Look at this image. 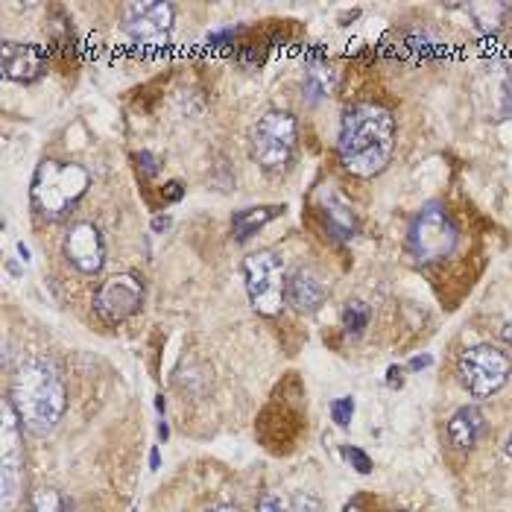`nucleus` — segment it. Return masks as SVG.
<instances>
[{
	"mask_svg": "<svg viewBox=\"0 0 512 512\" xmlns=\"http://www.w3.org/2000/svg\"><path fill=\"white\" fill-rule=\"evenodd\" d=\"M293 512H325V504L311 492H296L293 495Z\"/></svg>",
	"mask_w": 512,
	"mask_h": 512,
	"instance_id": "obj_21",
	"label": "nucleus"
},
{
	"mask_svg": "<svg viewBox=\"0 0 512 512\" xmlns=\"http://www.w3.org/2000/svg\"><path fill=\"white\" fill-rule=\"evenodd\" d=\"M504 451H507V457H512V434L507 436V445H504Z\"/></svg>",
	"mask_w": 512,
	"mask_h": 512,
	"instance_id": "obj_32",
	"label": "nucleus"
},
{
	"mask_svg": "<svg viewBox=\"0 0 512 512\" xmlns=\"http://www.w3.org/2000/svg\"><path fill=\"white\" fill-rule=\"evenodd\" d=\"M474 15V24L483 30V33H498L501 27H504V21H507V15H510V3H472L469 6Z\"/></svg>",
	"mask_w": 512,
	"mask_h": 512,
	"instance_id": "obj_16",
	"label": "nucleus"
},
{
	"mask_svg": "<svg viewBox=\"0 0 512 512\" xmlns=\"http://www.w3.org/2000/svg\"><path fill=\"white\" fill-rule=\"evenodd\" d=\"M6 398L18 410L24 428L36 436L50 434L68 410L65 381L59 369L44 357H30L27 363L18 366Z\"/></svg>",
	"mask_w": 512,
	"mask_h": 512,
	"instance_id": "obj_2",
	"label": "nucleus"
},
{
	"mask_svg": "<svg viewBox=\"0 0 512 512\" xmlns=\"http://www.w3.org/2000/svg\"><path fill=\"white\" fill-rule=\"evenodd\" d=\"M299 144V120L290 112L270 109L252 129V158L267 173H281L290 167Z\"/></svg>",
	"mask_w": 512,
	"mask_h": 512,
	"instance_id": "obj_4",
	"label": "nucleus"
},
{
	"mask_svg": "<svg viewBox=\"0 0 512 512\" xmlns=\"http://www.w3.org/2000/svg\"><path fill=\"white\" fill-rule=\"evenodd\" d=\"M305 85H308V91H311L314 100L325 97L328 88H331V71H328V65H311L308 68V77H305Z\"/></svg>",
	"mask_w": 512,
	"mask_h": 512,
	"instance_id": "obj_18",
	"label": "nucleus"
},
{
	"mask_svg": "<svg viewBox=\"0 0 512 512\" xmlns=\"http://www.w3.org/2000/svg\"><path fill=\"white\" fill-rule=\"evenodd\" d=\"M33 512H62V498L53 489H39L33 498Z\"/></svg>",
	"mask_w": 512,
	"mask_h": 512,
	"instance_id": "obj_19",
	"label": "nucleus"
},
{
	"mask_svg": "<svg viewBox=\"0 0 512 512\" xmlns=\"http://www.w3.org/2000/svg\"><path fill=\"white\" fill-rule=\"evenodd\" d=\"M510 375L512 363L507 352H501L489 343L466 349L457 360V378L474 398H492L495 393H501L507 387Z\"/></svg>",
	"mask_w": 512,
	"mask_h": 512,
	"instance_id": "obj_8",
	"label": "nucleus"
},
{
	"mask_svg": "<svg viewBox=\"0 0 512 512\" xmlns=\"http://www.w3.org/2000/svg\"><path fill=\"white\" fill-rule=\"evenodd\" d=\"M3 77L12 82H36L47 71V56L39 44L30 41H3L0 44Z\"/></svg>",
	"mask_w": 512,
	"mask_h": 512,
	"instance_id": "obj_12",
	"label": "nucleus"
},
{
	"mask_svg": "<svg viewBox=\"0 0 512 512\" xmlns=\"http://www.w3.org/2000/svg\"><path fill=\"white\" fill-rule=\"evenodd\" d=\"M65 258L77 267L79 273L91 276L100 273L106 264V243L94 223H77L65 235Z\"/></svg>",
	"mask_w": 512,
	"mask_h": 512,
	"instance_id": "obj_11",
	"label": "nucleus"
},
{
	"mask_svg": "<svg viewBox=\"0 0 512 512\" xmlns=\"http://www.w3.org/2000/svg\"><path fill=\"white\" fill-rule=\"evenodd\" d=\"M135 164L141 167V173H144V176H156V173H158V161L153 156H150L147 150L135 156Z\"/></svg>",
	"mask_w": 512,
	"mask_h": 512,
	"instance_id": "obj_24",
	"label": "nucleus"
},
{
	"mask_svg": "<svg viewBox=\"0 0 512 512\" xmlns=\"http://www.w3.org/2000/svg\"><path fill=\"white\" fill-rule=\"evenodd\" d=\"M457 240H460V232H457L451 214L442 205L431 202L413 220L407 246L419 264H436V261H445L457 249Z\"/></svg>",
	"mask_w": 512,
	"mask_h": 512,
	"instance_id": "obj_6",
	"label": "nucleus"
},
{
	"mask_svg": "<svg viewBox=\"0 0 512 512\" xmlns=\"http://www.w3.org/2000/svg\"><path fill=\"white\" fill-rule=\"evenodd\" d=\"M284 299L293 311L299 314H314L322 308V302L328 299V287L325 281L316 276L314 270H293L287 276V287H284Z\"/></svg>",
	"mask_w": 512,
	"mask_h": 512,
	"instance_id": "obj_13",
	"label": "nucleus"
},
{
	"mask_svg": "<svg viewBox=\"0 0 512 512\" xmlns=\"http://www.w3.org/2000/svg\"><path fill=\"white\" fill-rule=\"evenodd\" d=\"M91 185L88 170L77 161H56L47 158L41 161L33 173V185H30V199L33 208L47 220H62L68 217L79 205V199L85 197Z\"/></svg>",
	"mask_w": 512,
	"mask_h": 512,
	"instance_id": "obj_3",
	"label": "nucleus"
},
{
	"mask_svg": "<svg viewBox=\"0 0 512 512\" xmlns=\"http://www.w3.org/2000/svg\"><path fill=\"white\" fill-rule=\"evenodd\" d=\"M161 197L167 199V202H176V199L185 197V185L182 182H167L164 191H161Z\"/></svg>",
	"mask_w": 512,
	"mask_h": 512,
	"instance_id": "obj_25",
	"label": "nucleus"
},
{
	"mask_svg": "<svg viewBox=\"0 0 512 512\" xmlns=\"http://www.w3.org/2000/svg\"><path fill=\"white\" fill-rule=\"evenodd\" d=\"M390 387H401V366H390V378H387Z\"/></svg>",
	"mask_w": 512,
	"mask_h": 512,
	"instance_id": "obj_27",
	"label": "nucleus"
},
{
	"mask_svg": "<svg viewBox=\"0 0 512 512\" xmlns=\"http://www.w3.org/2000/svg\"><path fill=\"white\" fill-rule=\"evenodd\" d=\"M167 226H170V217H156V220H153V229H158V232L167 229Z\"/></svg>",
	"mask_w": 512,
	"mask_h": 512,
	"instance_id": "obj_31",
	"label": "nucleus"
},
{
	"mask_svg": "<svg viewBox=\"0 0 512 512\" xmlns=\"http://www.w3.org/2000/svg\"><path fill=\"white\" fill-rule=\"evenodd\" d=\"M284 214V205H261V208H243L232 217V229L235 240H249L258 229H264L270 220H276Z\"/></svg>",
	"mask_w": 512,
	"mask_h": 512,
	"instance_id": "obj_15",
	"label": "nucleus"
},
{
	"mask_svg": "<svg viewBox=\"0 0 512 512\" xmlns=\"http://www.w3.org/2000/svg\"><path fill=\"white\" fill-rule=\"evenodd\" d=\"M176 21V6L164 0H132L123 6V33L144 50L167 47Z\"/></svg>",
	"mask_w": 512,
	"mask_h": 512,
	"instance_id": "obj_9",
	"label": "nucleus"
},
{
	"mask_svg": "<svg viewBox=\"0 0 512 512\" xmlns=\"http://www.w3.org/2000/svg\"><path fill=\"white\" fill-rule=\"evenodd\" d=\"M352 413H355V401H352V395H349V398H337V401H331V416H334V422H337L340 428H349Z\"/></svg>",
	"mask_w": 512,
	"mask_h": 512,
	"instance_id": "obj_20",
	"label": "nucleus"
},
{
	"mask_svg": "<svg viewBox=\"0 0 512 512\" xmlns=\"http://www.w3.org/2000/svg\"><path fill=\"white\" fill-rule=\"evenodd\" d=\"M21 416L9 398H3V425H0V501L3 512H12L24 498V439Z\"/></svg>",
	"mask_w": 512,
	"mask_h": 512,
	"instance_id": "obj_5",
	"label": "nucleus"
},
{
	"mask_svg": "<svg viewBox=\"0 0 512 512\" xmlns=\"http://www.w3.org/2000/svg\"><path fill=\"white\" fill-rule=\"evenodd\" d=\"M150 463H153V469H158V451H153V454H150Z\"/></svg>",
	"mask_w": 512,
	"mask_h": 512,
	"instance_id": "obj_33",
	"label": "nucleus"
},
{
	"mask_svg": "<svg viewBox=\"0 0 512 512\" xmlns=\"http://www.w3.org/2000/svg\"><path fill=\"white\" fill-rule=\"evenodd\" d=\"M144 308V281L138 273H120L100 284L94 293V311L103 322L118 325Z\"/></svg>",
	"mask_w": 512,
	"mask_h": 512,
	"instance_id": "obj_10",
	"label": "nucleus"
},
{
	"mask_svg": "<svg viewBox=\"0 0 512 512\" xmlns=\"http://www.w3.org/2000/svg\"><path fill=\"white\" fill-rule=\"evenodd\" d=\"M208 512H240V510H237L235 504H217V507H211Z\"/></svg>",
	"mask_w": 512,
	"mask_h": 512,
	"instance_id": "obj_30",
	"label": "nucleus"
},
{
	"mask_svg": "<svg viewBox=\"0 0 512 512\" xmlns=\"http://www.w3.org/2000/svg\"><path fill=\"white\" fill-rule=\"evenodd\" d=\"M243 281H246V293H249V305L261 316H278L284 311L287 299H284V264L276 252L264 249L255 255H246L243 261Z\"/></svg>",
	"mask_w": 512,
	"mask_h": 512,
	"instance_id": "obj_7",
	"label": "nucleus"
},
{
	"mask_svg": "<svg viewBox=\"0 0 512 512\" xmlns=\"http://www.w3.org/2000/svg\"><path fill=\"white\" fill-rule=\"evenodd\" d=\"M425 366H431V357L428 355L413 357V360H410V369H425Z\"/></svg>",
	"mask_w": 512,
	"mask_h": 512,
	"instance_id": "obj_28",
	"label": "nucleus"
},
{
	"mask_svg": "<svg viewBox=\"0 0 512 512\" xmlns=\"http://www.w3.org/2000/svg\"><path fill=\"white\" fill-rule=\"evenodd\" d=\"M366 311L363 308H352V311H346V328L352 331V334H360L363 331V325H366Z\"/></svg>",
	"mask_w": 512,
	"mask_h": 512,
	"instance_id": "obj_23",
	"label": "nucleus"
},
{
	"mask_svg": "<svg viewBox=\"0 0 512 512\" xmlns=\"http://www.w3.org/2000/svg\"><path fill=\"white\" fill-rule=\"evenodd\" d=\"M258 512H287L284 510V504L273 498V495H264L261 501H258Z\"/></svg>",
	"mask_w": 512,
	"mask_h": 512,
	"instance_id": "obj_26",
	"label": "nucleus"
},
{
	"mask_svg": "<svg viewBox=\"0 0 512 512\" xmlns=\"http://www.w3.org/2000/svg\"><path fill=\"white\" fill-rule=\"evenodd\" d=\"M343 457L355 466V472L360 474H372V460L360 451V448H352V445H346L343 448Z\"/></svg>",
	"mask_w": 512,
	"mask_h": 512,
	"instance_id": "obj_22",
	"label": "nucleus"
},
{
	"mask_svg": "<svg viewBox=\"0 0 512 512\" xmlns=\"http://www.w3.org/2000/svg\"><path fill=\"white\" fill-rule=\"evenodd\" d=\"M401 512H404V510H401Z\"/></svg>",
	"mask_w": 512,
	"mask_h": 512,
	"instance_id": "obj_35",
	"label": "nucleus"
},
{
	"mask_svg": "<svg viewBox=\"0 0 512 512\" xmlns=\"http://www.w3.org/2000/svg\"><path fill=\"white\" fill-rule=\"evenodd\" d=\"M343 512H360V507H357V504H349Z\"/></svg>",
	"mask_w": 512,
	"mask_h": 512,
	"instance_id": "obj_34",
	"label": "nucleus"
},
{
	"mask_svg": "<svg viewBox=\"0 0 512 512\" xmlns=\"http://www.w3.org/2000/svg\"><path fill=\"white\" fill-rule=\"evenodd\" d=\"M322 217H325V226L331 229V235L343 237V240L355 235V214L343 202H325Z\"/></svg>",
	"mask_w": 512,
	"mask_h": 512,
	"instance_id": "obj_17",
	"label": "nucleus"
},
{
	"mask_svg": "<svg viewBox=\"0 0 512 512\" xmlns=\"http://www.w3.org/2000/svg\"><path fill=\"white\" fill-rule=\"evenodd\" d=\"M483 431H486V416L480 407H460L448 419V439L460 451H472Z\"/></svg>",
	"mask_w": 512,
	"mask_h": 512,
	"instance_id": "obj_14",
	"label": "nucleus"
},
{
	"mask_svg": "<svg viewBox=\"0 0 512 512\" xmlns=\"http://www.w3.org/2000/svg\"><path fill=\"white\" fill-rule=\"evenodd\" d=\"M501 337H504V343H507V346H510V349H512V322H507V325H504Z\"/></svg>",
	"mask_w": 512,
	"mask_h": 512,
	"instance_id": "obj_29",
	"label": "nucleus"
},
{
	"mask_svg": "<svg viewBox=\"0 0 512 512\" xmlns=\"http://www.w3.org/2000/svg\"><path fill=\"white\" fill-rule=\"evenodd\" d=\"M395 138L398 129L390 109L378 103H357L343 115L340 123V138H337L340 164L357 179H372L390 167Z\"/></svg>",
	"mask_w": 512,
	"mask_h": 512,
	"instance_id": "obj_1",
	"label": "nucleus"
}]
</instances>
